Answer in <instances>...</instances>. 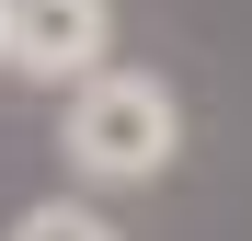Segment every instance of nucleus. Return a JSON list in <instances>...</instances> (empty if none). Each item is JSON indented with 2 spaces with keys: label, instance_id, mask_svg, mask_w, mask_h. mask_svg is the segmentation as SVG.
<instances>
[{
  "label": "nucleus",
  "instance_id": "1",
  "mask_svg": "<svg viewBox=\"0 0 252 241\" xmlns=\"http://www.w3.org/2000/svg\"><path fill=\"white\" fill-rule=\"evenodd\" d=\"M58 149H69V172L92 184V195H138L160 184L184 161V92L160 69H92V80H69V115H58Z\"/></svg>",
  "mask_w": 252,
  "mask_h": 241
},
{
  "label": "nucleus",
  "instance_id": "2",
  "mask_svg": "<svg viewBox=\"0 0 252 241\" xmlns=\"http://www.w3.org/2000/svg\"><path fill=\"white\" fill-rule=\"evenodd\" d=\"M115 58V0H0V69L34 92H69Z\"/></svg>",
  "mask_w": 252,
  "mask_h": 241
},
{
  "label": "nucleus",
  "instance_id": "3",
  "mask_svg": "<svg viewBox=\"0 0 252 241\" xmlns=\"http://www.w3.org/2000/svg\"><path fill=\"white\" fill-rule=\"evenodd\" d=\"M0 241H126V230L92 207V195H34V207H23L12 230H0Z\"/></svg>",
  "mask_w": 252,
  "mask_h": 241
}]
</instances>
